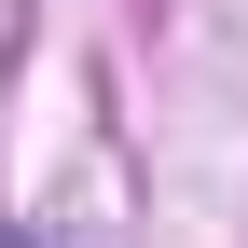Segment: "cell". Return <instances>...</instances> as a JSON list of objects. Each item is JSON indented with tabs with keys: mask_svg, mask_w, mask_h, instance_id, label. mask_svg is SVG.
<instances>
[{
	"mask_svg": "<svg viewBox=\"0 0 248 248\" xmlns=\"http://www.w3.org/2000/svg\"><path fill=\"white\" fill-rule=\"evenodd\" d=\"M0 248H28V234H0Z\"/></svg>",
	"mask_w": 248,
	"mask_h": 248,
	"instance_id": "obj_1",
	"label": "cell"
}]
</instances>
